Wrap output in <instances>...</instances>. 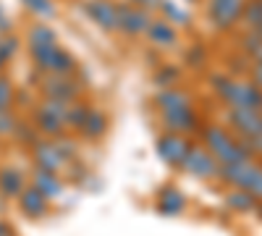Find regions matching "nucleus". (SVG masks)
<instances>
[{
	"instance_id": "obj_30",
	"label": "nucleus",
	"mask_w": 262,
	"mask_h": 236,
	"mask_svg": "<svg viewBox=\"0 0 262 236\" xmlns=\"http://www.w3.org/2000/svg\"><path fill=\"white\" fill-rule=\"evenodd\" d=\"M18 48H21V39L16 34H3L0 37V58H3L6 63L18 53Z\"/></svg>"
},
{
	"instance_id": "obj_6",
	"label": "nucleus",
	"mask_w": 262,
	"mask_h": 236,
	"mask_svg": "<svg viewBox=\"0 0 262 236\" xmlns=\"http://www.w3.org/2000/svg\"><path fill=\"white\" fill-rule=\"evenodd\" d=\"M160 123L165 132H173V134H191V132H200L202 128L200 113L194 111V105H184V108L160 113Z\"/></svg>"
},
{
	"instance_id": "obj_5",
	"label": "nucleus",
	"mask_w": 262,
	"mask_h": 236,
	"mask_svg": "<svg viewBox=\"0 0 262 236\" xmlns=\"http://www.w3.org/2000/svg\"><path fill=\"white\" fill-rule=\"evenodd\" d=\"M84 11H86V16H90V21H95L102 32H107V34L121 32L118 3H113V0H86Z\"/></svg>"
},
{
	"instance_id": "obj_24",
	"label": "nucleus",
	"mask_w": 262,
	"mask_h": 236,
	"mask_svg": "<svg viewBox=\"0 0 262 236\" xmlns=\"http://www.w3.org/2000/svg\"><path fill=\"white\" fill-rule=\"evenodd\" d=\"M238 50H242L252 63H254V60H262V37H259L254 29H247L244 37H242V45H238Z\"/></svg>"
},
{
	"instance_id": "obj_33",
	"label": "nucleus",
	"mask_w": 262,
	"mask_h": 236,
	"mask_svg": "<svg viewBox=\"0 0 262 236\" xmlns=\"http://www.w3.org/2000/svg\"><path fill=\"white\" fill-rule=\"evenodd\" d=\"M16 126H18V121H16V116H13L11 108L8 111H0V137H13Z\"/></svg>"
},
{
	"instance_id": "obj_22",
	"label": "nucleus",
	"mask_w": 262,
	"mask_h": 236,
	"mask_svg": "<svg viewBox=\"0 0 262 236\" xmlns=\"http://www.w3.org/2000/svg\"><path fill=\"white\" fill-rule=\"evenodd\" d=\"M27 42H29V48H45V45H55L58 34L48 24H34L27 34Z\"/></svg>"
},
{
	"instance_id": "obj_17",
	"label": "nucleus",
	"mask_w": 262,
	"mask_h": 236,
	"mask_svg": "<svg viewBox=\"0 0 262 236\" xmlns=\"http://www.w3.org/2000/svg\"><path fill=\"white\" fill-rule=\"evenodd\" d=\"M226 205H228V210L236 212V216H247V212H254V210H257L259 200L252 195V191L242 189V186H228V191H226Z\"/></svg>"
},
{
	"instance_id": "obj_8",
	"label": "nucleus",
	"mask_w": 262,
	"mask_h": 236,
	"mask_svg": "<svg viewBox=\"0 0 262 236\" xmlns=\"http://www.w3.org/2000/svg\"><path fill=\"white\" fill-rule=\"evenodd\" d=\"M228 126L238 139L262 134V111L254 108H228Z\"/></svg>"
},
{
	"instance_id": "obj_39",
	"label": "nucleus",
	"mask_w": 262,
	"mask_h": 236,
	"mask_svg": "<svg viewBox=\"0 0 262 236\" xmlns=\"http://www.w3.org/2000/svg\"><path fill=\"white\" fill-rule=\"evenodd\" d=\"M257 210H259V218H262V202H259V205H257Z\"/></svg>"
},
{
	"instance_id": "obj_15",
	"label": "nucleus",
	"mask_w": 262,
	"mask_h": 236,
	"mask_svg": "<svg viewBox=\"0 0 262 236\" xmlns=\"http://www.w3.org/2000/svg\"><path fill=\"white\" fill-rule=\"evenodd\" d=\"M107 128H111V118H107V113L100 111V108H92L90 116H86V121H84V126L79 128V134L86 142H97V139H102L107 134Z\"/></svg>"
},
{
	"instance_id": "obj_31",
	"label": "nucleus",
	"mask_w": 262,
	"mask_h": 236,
	"mask_svg": "<svg viewBox=\"0 0 262 236\" xmlns=\"http://www.w3.org/2000/svg\"><path fill=\"white\" fill-rule=\"evenodd\" d=\"M16 100V92H13V81L8 76L0 74V111H8Z\"/></svg>"
},
{
	"instance_id": "obj_26",
	"label": "nucleus",
	"mask_w": 262,
	"mask_h": 236,
	"mask_svg": "<svg viewBox=\"0 0 262 236\" xmlns=\"http://www.w3.org/2000/svg\"><path fill=\"white\" fill-rule=\"evenodd\" d=\"M242 189L252 191V195H254V197L262 202V163H257V160H254V165L249 168L247 179L242 181Z\"/></svg>"
},
{
	"instance_id": "obj_13",
	"label": "nucleus",
	"mask_w": 262,
	"mask_h": 236,
	"mask_svg": "<svg viewBox=\"0 0 262 236\" xmlns=\"http://www.w3.org/2000/svg\"><path fill=\"white\" fill-rule=\"evenodd\" d=\"M186 207V197L184 191L176 189V186H163L158 191V200H155V210L160 212V216H181Z\"/></svg>"
},
{
	"instance_id": "obj_41",
	"label": "nucleus",
	"mask_w": 262,
	"mask_h": 236,
	"mask_svg": "<svg viewBox=\"0 0 262 236\" xmlns=\"http://www.w3.org/2000/svg\"><path fill=\"white\" fill-rule=\"evenodd\" d=\"M191 3H196V0H191Z\"/></svg>"
},
{
	"instance_id": "obj_25",
	"label": "nucleus",
	"mask_w": 262,
	"mask_h": 236,
	"mask_svg": "<svg viewBox=\"0 0 262 236\" xmlns=\"http://www.w3.org/2000/svg\"><path fill=\"white\" fill-rule=\"evenodd\" d=\"M160 13H163V18L165 21H170L173 27H186L189 21H191V16L181 8V6H176V3H170V0H163V6H160Z\"/></svg>"
},
{
	"instance_id": "obj_27",
	"label": "nucleus",
	"mask_w": 262,
	"mask_h": 236,
	"mask_svg": "<svg viewBox=\"0 0 262 236\" xmlns=\"http://www.w3.org/2000/svg\"><path fill=\"white\" fill-rule=\"evenodd\" d=\"M244 24L247 29H257L262 24V0H244Z\"/></svg>"
},
{
	"instance_id": "obj_18",
	"label": "nucleus",
	"mask_w": 262,
	"mask_h": 236,
	"mask_svg": "<svg viewBox=\"0 0 262 236\" xmlns=\"http://www.w3.org/2000/svg\"><path fill=\"white\" fill-rule=\"evenodd\" d=\"M32 184L45 195L48 200H58L63 195V181L58 174H53V170H45V168H34L32 174Z\"/></svg>"
},
{
	"instance_id": "obj_36",
	"label": "nucleus",
	"mask_w": 262,
	"mask_h": 236,
	"mask_svg": "<svg viewBox=\"0 0 262 236\" xmlns=\"http://www.w3.org/2000/svg\"><path fill=\"white\" fill-rule=\"evenodd\" d=\"M249 74H252V81L257 84V87H262V60H254V63H252Z\"/></svg>"
},
{
	"instance_id": "obj_32",
	"label": "nucleus",
	"mask_w": 262,
	"mask_h": 236,
	"mask_svg": "<svg viewBox=\"0 0 262 236\" xmlns=\"http://www.w3.org/2000/svg\"><path fill=\"white\" fill-rule=\"evenodd\" d=\"M55 144H58V149L63 153V158L66 160H76V153H79V144H76V139L74 137H66V134H60L58 139H55Z\"/></svg>"
},
{
	"instance_id": "obj_37",
	"label": "nucleus",
	"mask_w": 262,
	"mask_h": 236,
	"mask_svg": "<svg viewBox=\"0 0 262 236\" xmlns=\"http://www.w3.org/2000/svg\"><path fill=\"white\" fill-rule=\"evenodd\" d=\"M0 236H16V231H13L8 223H3V221H0Z\"/></svg>"
},
{
	"instance_id": "obj_23",
	"label": "nucleus",
	"mask_w": 262,
	"mask_h": 236,
	"mask_svg": "<svg viewBox=\"0 0 262 236\" xmlns=\"http://www.w3.org/2000/svg\"><path fill=\"white\" fill-rule=\"evenodd\" d=\"M90 105L86 102H81V100H74V102H69V108H66V128H79L84 126V121H86V116H90Z\"/></svg>"
},
{
	"instance_id": "obj_21",
	"label": "nucleus",
	"mask_w": 262,
	"mask_h": 236,
	"mask_svg": "<svg viewBox=\"0 0 262 236\" xmlns=\"http://www.w3.org/2000/svg\"><path fill=\"white\" fill-rule=\"evenodd\" d=\"M181 76H184L181 66H173V63H163V66H158L155 74H152V81H155L160 90H165V87H179Z\"/></svg>"
},
{
	"instance_id": "obj_10",
	"label": "nucleus",
	"mask_w": 262,
	"mask_h": 236,
	"mask_svg": "<svg viewBox=\"0 0 262 236\" xmlns=\"http://www.w3.org/2000/svg\"><path fill=\"white\" fill-rule=\"evenodd\" d=\"M118 21H121V32L128 37H139L147 32L149 27V11L139 8V6H131V3H118Z\"/></svg>"
},
{
	"instance_id": "obj_3",
	"label": "nucleus",
	"mask_w": 262,
	"mask_h": 236,
	"mask_svg": "<svg viewBox=\"0 0 262 236\" xmlns=\"http://www.w3.org/2000/svg\"><path fill=\"white\" fill-rule=\"evenodd\" d=\"M181 168L200 181H217V176H221V163L205 144H191Z\"/></svg>"
},
{
	"instance_id": "obj_35",
	"label": "nucleus",
	"mask_w": 262,
	"mask_h": 236,
	"mask_svg": "<svg viewBox=\"0 0 262 236\" xmlns=\"http://www.w3.org/2000/svg\"><path fill=\"white\" fill-rule=\"evenodd\" d=\"M131 6H139V8H144V11H158L160 6H163V0H128Z\"/></svg>"
},
{
	"instance_id": "obj_29",
	"label": "nucleus",
	"mask_w": 262,
	"mask_h": 236,
	"mask_svg": "<svg viewBox=\"0 0 262 236\" xmlns=\"http://www.w3.org/2000/svg\"><path fill=\"white\" fill-rule=\"evenodd\" d=\"M21 3L39 18H53L55 16V3L53 0H21Z\"/></svg>"
},
{
	"instance_id": "obj_11",
	"label": "nucleus",
	"mask_w": 262,
	"mask_h": 236,
	"mask_svg": "<svg viewBox=\"0 0 262 236\" xmlns=\"http://www.w3.org/2000/svg\"><path fill=\"white\" fill-rule=\"evenodd\" d=\"M32 158H34V165L37 168H45V170H53V174H60V168L69 163L63 158V153L58 149L55 139H42L32 147Z\"/></svg>"
},
{
	"instance_id": "obj_20",
	"label": "nucleus",
	"mask_w": 262,
	"mask_h": 236,
	"mask_svg": "<svg viewBox=\"0 0 262 236\" xmlns=\"http://www.w3.org/2000/svg\"><path fill=\"white\" fill-rule=\"evenodd\" d=\"M257 160V158H254ZM254 160H236V163H223L221 165V176L217 181L226 184V186H242V181L247 179L249 168L254 165Z\"/></svg>"
},
{
	"instance_id": "obj_28",
	"label": "nucleus",
	"mask_w": 262,
	"mask_h": 236,
	"mask_svg": "<svg viewBox=\"0 0 262 236\" xmlns=\"http://www.w3.org/2000/svg\"><path fill=\"white\" fill-rule=\"evenodd\" d=\"M37 132H39L37 126H29V123H18L11 139H16L18 144H24V147H34V144L39 142V139H37Z\"/></svg>"
},
{
	"instance_id": "obj_4",
	"label": "nucleus",
	"mask_w": 262,
	"mask_h": 236,
	"mask_svg": "<svg viewBox=\"0 0 262 236\" xmlns=\"http://www.w3.org/2000/svg\"><path fill=\"white\" fill-rule=\"evenodd\" d=\"M244 13V0H207V18L217 32H228Z\"/></svg>"
},
{
	"instance_id": "obj_34",
	"label": "nucleus",
	"mask_w": 262,
	"mask_h": 236,
	"mask_svg": "<svg viewBox=\"0 0 262 236\" xmlns=\"http://www.w3.org/2000/svg\"><path fill=\"white\" fill-rule=\"evenodd\" d=\"M205 48L202 45H191L189 50H184V58H186V63H189V66H202V63H205Z\"/></svg>"
},
{
	"instance_id": "obj_16",
	"label": "nucleus",
	"mask_w": 262,
	"mask_h": 236,
	"mask_svg": "<svg viewBox=\"0 0 262 236\" xmlns=\"http://www.w3.org/2000/svg\"><path fill=\"white\" fill-rule=\"evenodd\" d=\"M152 105H155L160 113H168V111L184 108V105H191V100H189L186 90H181V87H165V90H158L155 92Z\"/></svg>"
},
{
	"instance_id": "obj_14",
	"label": "nucleus",
	"mask_w": 262,
	"mask_h": 236,
	"mask_svg": "<svg viewBox=\"0 0 262 236\" xmlns=\"http://www.w3.org/2000/svg\"><path fill=\"white\" fill-rule=\"evenodd\" d=\"M144 34L149 39V45H155V48H173L179 42V27H173L170 21H165V18L163 21L152 18Z\"/></svg>"
},
{
	"instance_id": "obj_38",
	"label": "nucleus",
	"mask_w": 262,
	"mask_h": 236,
	"mask_svg": "<svg viewBox=\"0 0 262 236\" xmlns=\"http://www.w3.org/2000/svg\"><path fill=\"white\" fill-rule=\"evenodd\" d=\"M254 32H257V34H259V37H262V24H259V27H257V29H254Z\"/></svg>"
},
{
	"instance_id": "obj_12",
	"label": "nucleus",
	"mask_w": 262,
	"mask_h": 236,
	"mask_svg": "<svg viewBox=\"0 0 262 236\" xmlns=\"http://www.w3.org/2000/svg\"><path fill=\"white\" fill-rule=\"evenodd\" d=\"M18 210L24 212L27 218H42V216H48V210H50V200L32 184L18 195Z\"/></svg>"
},
{
	"instance_id": "obj_19",
	"label": "nucleus",
	"mask_w": 262,
	"mask_h": 236,
	"mask_svg": "<svg viewBox=\"0 0 262 236\" xmlns=\"http://www.w3.org/2000/svg\"><path fill=\"white\" fill-rule=\"evenodd\" d=\"M24 189H27V181L16 168H0V197L3 200H18V195Z\"/></svg>"
},
{
	"instance_id": "obj_9",
	"label": "nucleus",
	"mask_w": 262,
	"mask_h": 236,
	"mask_svg": "<svg viewBox=\"0 0 262 236\" xmlns=\"http://www.w3.org/2000/svg\"><path fill=\"white\" fill-rule=\"evenodd\" d=\"M42 95L50 100H60V102H74V100H79L81 87L74 81V76L45 74V79H42Z\"/></svg>"
},
{
	"instance_id": "obj_1",
	"label": "nucleus",
	"mask_w": 262,
	"mask_h": 236,
	"mask_svg": "<svg viewBox=\"0 0 262 236\" xmlns=\"http://www.w3.org/2000/svg\"><path fill=\"white\" fill-rule=\"evenodd\" d=\"M200 134H202V144L217 158L221 165L223 163H236V160H254L252 149L221 123H205L200 128Z\"/></svg>"
},
{
	"instance_id": "obj_2",
	"label": "nucleus",
	"mask_w": 262,
	"mask_h": 236,
	"mask_svg": "<svg viewBox=\"0 0 262 236\" xmlns=\"http://www.w3.org/2000/svg\"><path fill=\"white\" fill-rule=\"evenodd\" d=\"M66 108H69V102L45 97V100H42V105H37V108H34V126L45 137L58 139L66 132Z\"/></svg>"
},
{
	"instance_id": "obj_7",
	"label": "nucleus",
	"mask_w": 262,
	"mask_h": 236,
	"mask_svg": "<svg viewBox=\"0 0 262 236\" xmlns=\"http://www.w3.org/2000/svg\"><path fill=\"white\" fill-rule=\"evenodd\" d=\"M189 147L191 144H189V139L184 134H173V132H165V134H160L155 139V149H158L160 160L168 163V165H176V168H181Z\"/></svg>"
},
{
	"instance_id": "obj_40",
	"label": "nucleus",
	"mask_w": 262,
	"mask_h": 236,
	"mask_svg": "<svg viewBox=\"0 0 262 236\" xmlns=\"http://www.w3.org/2000/svg\"><path fill=\"white\" fill-rule=\"evenodd\" d=\"M0 18H3V8H0Z\"/></svg>"
}]
</instances>
